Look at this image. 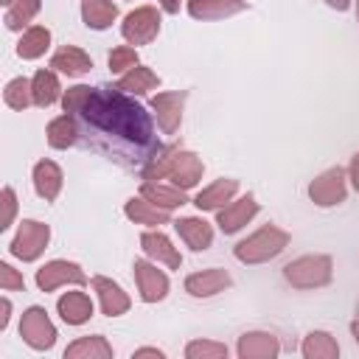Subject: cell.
<instances>
[{
  "mask_svg": "<svg viewBox=\"0 0 359 359\" xmlns=\"http://www.w3.org/2000/svg\"><path fill=\"white\" fill-rule=\"evenodd\" d=\"M202 174H205V163L199 160V154H194L188 149H177L174 157H171V165H168V174L165 177L171 180V185L182 188V191H191V188L199 185Z\"/></svg>",
  "mask_w": 359,
  "mask_h": 359,
  "instance_id": "cell-12",
  "label": "cell"
},
{
  "mask_svg": "<svg viewBox=\"0 0 359 359\" xmlns=\"http://www.w3.org/2000/svg\"><path fill=\"white\" fill-rule=\"evenodd\" d=\"M185 98L188 93L185 90H177V93H157L149 107L157 118V126L165 132V135H174L182 123V107H185Z\"/></svg>",
  "mask_w": 359,
  "mask_h": 359,
  "instance_id": "cell-11",
  "label": "cell"
},
{
  "mask_svg": "<svg viewBox=\"0 0 359 359\" xmlns=\"http://www.w3.org/2000/svg\"><path fill=\"white\" fill-rule=\"evenodd\" d=\"M345 196H348V174H345V168H339V165L323 171L320 177H314V180L309 182V199H311L317 208L342 205Z\"/></svg>",
  "mask_w": 359,
  "mask_h": 359,
  "instance_id": "cell-6",
  "label": "cell"
},
{
  "mask_svg": "<svg viewBox=\"0 0 359 359\" xmlns=\"http://www.w3.org/2000/svg\"><path fill=\"white\" fill-rule=\"evenodd\" d=\"M255 213H258L255 196H252V194H244V196H238V199H230L222 210H216V224H219V230H222L224 236H233V233H238L241 227H247V224L255 219Z\"/></svg>",
  "mask_w": 359,
  "mask_h": 359,
  "instance_id": "cell-9",
  "label": "cell"
},
{
  "mask_svg": "<svg viewBox=\"0 0 359 359\" xmlns=\"http://www.w3.org/2000/svg\"><path fill=\"white\" fill-rule=\"evenodd\" d=\"M31 180H34L36 196L45 199V202H53V199L62 194V185H65V174H62V168H59L53 160H39V163L34 165Z\"/></svg>",
  "mask_w": 359,
  "mask_h": 359,
  "instance_id": "cell-17",
  "label": "cell"
},
{
  "mask_svg": "<svg viewBox=\"0 0 359 359\" xmlns=\"http://www.w3.org/2000/svg\"><path fill=\"white\" fill-rule=\"evenodd\" d=\"M95 87H87V84H73L62 93V109L70 112V115H81V109L87 107L90 95H93Z\"/></svg>",
  "mask_w": 359,
  "mask_h": 359,
  "instance_id": "cell-36",
  "label": "cell"
},
{
  "mask_svg": "<svg viewBox=\"0 0 359 359\" xmlns=\"http://www.w3.org/2000/svg\"><path fill=\"white\" fill-rule=\"evenodd\" d=\"M300 353L306 359H337L339 356V342L328 331H309L303 345H300Z\"/></svg>",
  "mask_w": 359,
  "mask_h": 359,
  "instance_id": "cell-31",
  "label": "cell"
},
{
  "mask_svg": "<svg viewBox=\"0 0 359 359\" xmlns=\"http://www.w3.org/2000/svg\"><path fill=\"white\" fill-rule=\"evenodd\" d=\"M334 278L331 255H300L283 266V280L294 289H323Z\"/></svg>",
  "mask_w": 359,
  "mask_h": 359,
  "instance_id": "cell-3",
  "label": "cell"
},
{
  "mask_svg": "<svg viewBox=\"0 0 359 359\" xmlns=\"http://www.w3.org/2000/svg\"><path fill=\"white\" fill-rule=\"evenodd\" d=\"M174 230L180 233V238L194 250V252H205L213 244V227L210 222H205L202 216H182L174 222Z\"/></svg>",
  "mask_w": 359,
  "mask_h": 359,
  "instance_id": "cell-18",
  "label": "cell"
},
{
  "mask_svg": "<svg viewBox=\"0 0 359 359\" xmlns=\"http://www.w3.org/2000/svg\"><path fill=\"white\" fill-rule=\"evenodd\" d=\"M31 84H34V107L39 109H48L62 98V84L56 79V70H36Z\"/></svg>",
  "mask_w": 359,
  "mask_h": 359,
  "instance_id": "cell-28",
  "label": "cell"
},
{
  "mask_svg": "<svg viewBox=\"0 0 359 359\" xmlns=\"http://www.w3.org/2000/svg\"><path fill=\"white\" fill-rule=\"evenodd\" d=\"M0 289H3V292H22V289H25L22 275H20L8 261H0Z\"/></svg>",
  "mask_w": 359,
  "mask_h": 359,
  "instance_id": "cell-38",
  "label": "cell"
},
{
  "mask_svg": "<svg viewBox=\"0 0 359 359\" xmlns=\"http://www.w3.org/2000/svg\"><path fill=\"white\" fill-rule=\"evenodd\" d=\"M180 3H182V0H160V8H163L165 14H177V11H180Z\"/></svg>",
  "mask_w": 359,
  "mask_h": 359,
  "instance_id": "cell-42",
  "label": "cell"
},
{
  "mask_svg": "<svg viewBox=\"0 0 359 359\" xmlns=\"http://www.w3.org/2000/svg\"><path fill=\"white\" fill-rule=\"evenodd\" d=\"M107 65H109V73L123 76V73H129L132 67H137V65H140V59H137V50H135L132 45H118V48H112V50H109Z\"/></svg>",
  "mask_w": 359,
  "mask_h": 359,
  "instance_id": "cell-34",
  "label": "cell"
},
{
  "mask_svg": "<svg viewBox=\"0 0 359 359\" xmlns=\"http://www.w3.org/2000/svg\"><path fill=\"white\" fill-rule=\"evenodd\" d=\"M115 87L123 90V93H129V95H146V93H151V90L160 87V76H157L151 67L137 65V67H132L129 73H123Z\"/></svg>",
  "mask_w": 359,
  "mask_h": 359,
  "instance_id": "cell-26",
  "label": "cell"
},
{
  "mask_svg": "<svg viewBox=\"0 0 359 359\" xmlns=\"http://www.w3.org/2000/svg\"><path fill=\"white\" fill-rule=\"evenodd\" d=\"M331 8H337V11H345L348 6H351V0H325Z\"/></svg>",
  "mask_w": 359,
  "mask_h": 359,
  "instance_id": "cell-43",
  "label": "cell"
},
{
  "mask_svg": "<svg viewBox=\"0 0 359 359\" xmlns=\"http://www.w3.org/2000/svg\"><path fill=\"white\" fill-rule=\"evenodd\" d=\"M0 205H3V216H0V230H8L11 224H14V216H17V194H14V188L11 185H6L3 188V194H0Z\"/></svg>",
  "mask_w": 359,
  "mask_h": 359,
  "instance_id": "cell-37",
  "label": "cell"
},
{
  "mask_svg": "<svg viewBox=\"0 0 359 359\" xmlns=\"http://www.w3.org/2000/svg\"><path fill=\"white\" fill-rule=\"evenodd\" d=\"M140 250L154 261V264H163L168 269H180L182 266V255L180 250L171 244V238L160 230H146L140 236Z\"/></svg>",
  "mask_w": 359,
  "mask_h": 359,
  "instance_id": "cell-13",
  "label": "cell"
},
{
  "mask_svg": "<svg viewBox=\"0 0 359 359\" xmlns=\"http://www.w3.org/2000/svg\"><path fill=\"white\" fill-rule=\"evenodd\" d=\"M356 20H359V0H356Z\"/></svg>",
  "mask_w": 359,
  "mask_h": 359,
  "instance_id": "cell-46",
  "label": "cell"
},
{
  "mask_svg": "<svg viewBox=\"0 0 359 359\" xmlns=\"http://www.w3.org/2000/svg\"><path fill=\"white\" fill-rule=\"evenodd\" d=\"M48 48H50V31L45 25H31V28L22 31L14 50H17L20 59H39Z\"/></svg>",
  "mask_w": 359,
  "mask_h": 359,
  "instance_id": "cell-29",
  "label": "cell"
},
{
  "mask_svg": "<svg viewBox=\"0 0 359 359\" xmlns=\"http://www.w3.org/2000/svg\"><path fill=\"white\" fill-rule=\"evenodd\" d=\"M348 180H351L353 191H359V151L351 157V165H348Z\"/></svg>",
  "mask_w": 359,
  "mask_h": 359,
  "instance_id": "cell-39",
  "label": "cell"
},
{
  "mask_svg": "<svg viewBox=\"0 0 359 359\" xmlns=\"http://www.w3.org/2000/svg\"><path fill=\"white\" fill-rule=\"evenodd\" d=\"M81 118L95 132L115 135L118 140H123L135 149L154 146L151 115L146 112L143 104H137L129 93L118 90V87H95L87 107L81 109Z\"/></svg>",
  "mask_w": 359,
  "mask_h": 359,
  "instance_id": "cell-1",
  "label": "cell"
},
{
  "mask_svg": "<svg viewBox=\"0 0 359 359\" xmlns=\"http://www.w3.org/2000/svg\"><path fill=\"white\" fill-rule=\"evenodd\" d=\"M81 20L93 31H104L118 20V6L112 0H81Z\"/></svg>",
  "mask_w": 359,
  "mask_h": 359,
  "instance_id": "cell-27",
  "label": "cell"
},
{
  "mask_svg": "<svg viewBox=\"0 0 359 359\" xmlns=\"http://www.w3.org/2000/svg\"><path fill=\"white\" fill-rule=\"evenodd\" d=\"M36 289L39 292H53L59 286H84L87 283V275L84 269L76 264V261H65V258H53L48 264H42L36 269Z\"/></svg>",
  "mask_w": 359,
  "mask_h": 359,
  "instance_id": "cell-8",
  "label": "cell"
},
{
  "mask_svg": "<svg viewBox=\"0 0 359 359\" xmlns=\"http://www.w3.org/2000/svg\"><path fill=\"white\" fill-rule=\"evenodd\" d=\"M45 137H48V146L50 149H70L76 140H79V126H76V118L70 112L53 118L45 129Z\"/></svg>",
  "mask_w": 359,
  "mask_h": 359,
  "instance_id": "cell-30",
  "label": "cell"
},
{
  "mask_svg": "<svg viewBox=\"0 0 359 359\" xmlns=\"http://www.w3.org/2000/svg\"><path fill=\"white\" fill-rule=\"evenodd\" d=\"M286 247H289V233L280 230L278 224H264L255 233H250L247 238H241L233 247V255L241 264H264V261L278 258Z\"/></svg>",
  "mask_w": 359,
  "mask_h": 359,
  "instance_id": "cell-2",
  "label": "cell"
},
{
  "mask_svg": "<svg viewBox=\"0 0 359 359\" xmlns=\"http://www.w3.org/2000/svg\"><path fill=\"white\" fill-rule=\"evenodd\" d=\"M0 3H3V6H11V3H14V0H0Z\"/></svg>",
  "mask_w": 359,
  "mask_h": 359,
  "instance_id": "cell-45",
  "label": "cell"
},
{
  "mask_svg": "<svg viewBox=\"0 0 359 359\" xmlns=\"http://www.w3.org/2000/svg\"><path fill=\"white\" fill-rule=\"evenodd\" d=\"M238 359H275L280 353V342L269 331H247L236 342Z\"/></svg>",
  "mask_w": 359,
  "mask_h": 359,
  "instance_id": "cell-16",
  "label": "cell"
},
{
  "mask_svg": "<svg viewBox=\"0 0 359 359\" xmlns=\"http://www.w3.org/2000/svg\"><path fill=\"white\" fill-rule=\"evenodd\" d=\"M236 191H238V180H216L208 188H202L191 202L199 210H222L236 196Z\"/></svg>",
  "mask_w": 359,
  "mask_h": 359,
  "instance_id": "cell-23",
  "label": "cell"
},
{
  "mask_svg": "<svg viewBox=\"0 0 359 359\" xmlns=\"http://www.w3.org/2000/svg\"><path fill=\"white\" fill-rule=\"evenodd\" d=\"M50 241V227L45 222H36V219H22L11 244H8V252L20 261H36L45 247Z\"/></svg>",
  "mask_w": 359,
  "mask_h": 359,
  "instance_id": "cell-4",
  "label": "cell"
},
{
  "mask_svg": "<svg viewBox=\"0 0 359 359\" xmlns=\"http://www.w3.org/2000/svg\"><path fill=\"white\" fill-rule=\"evenodd\" d=\"M143 356H154V359H163L165 353H163L160 348H149V345H146V348H137V351L132 353V359H143Z\"/></svg>",
  "mask_w": 359,
  "mask_h": 359,
  "instance_id": "cell-41",
  "label": "cell"
},
{
  "mask_svg": "<svg viewBox=\"0 0 359 359\" xmlns=\"http://www.w3.org/2000/svg\"><path fill=\"white\" fill-rule=\"evenodd\" d=\"M93 289H95L98 303H101V311H104L107 317H121V314L129 311L132 300H129V294L123 292V286L115 283L112 278H107V275H95V278H93Z\"/></svg>",
  "mask_w": 359,
  "mask_h": 359,
  "instance_id": "cell-15",
  "label": "cell"
},
{
  "mask_svg": "<svg viewBox=\"0 0 359 359\" xmlns=\"http://www.w3.org/2000/svg\"><path fill=\"white\" fill-rule=\"evenodd\" d=\"M20 337L34 351H50L56 342V325L42 306H28L20 317Z\"/></svg>",
  "mask_w": 359,
  "mask_h": 359,
  "instance_id": "cell-5",
  "label": "cell"
},
{
  "mask_svg": "<svg viewBox=\"0 0 359 359\" xmlns=\"http://www.w3.org/2000/svg\"><path fill=\"white\" fill-rule=\"evenodd\" d=\"M39 8H42V0H14V3L8 6V11H6L3 22H6V28H8V31L31 28L28 22L39 14Z\"/></svg>",
  "mask_w": 359,
  "mask_h": 359,
  "instance_id": "cell-32",
  "label": "cell"
},
{
  "mask_svg": "<svg viewBox=\"0 0 359 359\" xmlns=\"http://www.w3.org/2000/svg\"><path fill=\"white\" fill-rule=\"evenodd\" d=\"M233 283L230 272L222 269V266H210V269H202V272H194L185 278V292L191 297H213L219 292H224L227 286Z\"/></svg>",
  "mask_w": 359,
  "mask_h": 359,
  "instance_id": "cell-14",
  "label": "cell"
},
{
  "mask_svg": "<svg viewBox=\"0 0 359 359\" xmlns=\"http://www.w3.org/2000/svg\"><path fill=\"white\" fill-rule=\"evenodd\" d=\"M3 101H6L11 109H17V112L28 109V107L34 104V84H31V79H25V76L11 79V81L6 84V90H3Z\"/></svg>",
  "mask_w": 359,
  "mask_h": 359,
  "instance_id": "cell-33",
  "label": "cell"
},
{
  "mask_svg": "<svg viewBox=\"0 0 359 359\" xmlns=\"http://www.w3.org/2000/svg\"><path fill=\"white\" fill-rule=\"evenodd\" d=\"M56 311L67 325H84L93 317V300L84 292H65L56 300Z\"/></svg>",
  "mask_w": 359,
  "mask_h": 359,
  "instance_id": "cell-21",
  "label": "cell"
},
{
  "mask_svg": "<svg viewBox=\"0 0 359 359\" xmlns=\"http://www.w3.org/2000/svg\"><path fill=\"white\" fill-rule=\"evenodd\" d=\"M123 213H126V219H132L135 224H149V227H160V224H168V222H171V210L157 208V205L149 202L146 196H132V199H126Z\"/></svg>",
  "mask_w": 359,
  "mask_h": 359,
  "instance_id": "cell-20",
  "label": "cell"
},
{
  "mask_svg": "<svg viewBox=\"0 0 359 359\" xmlns=\"http://www.w3.org/2000/svg\"><path fill=\"white\" fill-rule=\"evenodd\" d=\"M8 320H11V300L3 297V300H0V331L8 328Z\"/></svg>",
  "mask_w": 359,
  "mask_h": 359,
  "instance_id": "cell-40",
  "label": "cell"
},
{
  "mask_svg": "<svg viewBox=\"0 0 359 359\" xmlns=\"http://www.w3.org/2000/svg\"><path fill=\"white\" fill-rule=\"evenodd\" d=\"M351 337H353V342L359 345V320H353V323H351Z\"/></svg>",
  "mask_w": 359,
  "mask_h": 359,
  "instance_id": "cell-44",
  "label": "cell"
},
{
  "mask_svg": "<svg viewBox=\"0 0 359 359\" xmlns=\"http://www.w3.org/2000/svg\"><path fill=\"white\" fill-rule=\"evenodd\" d=\"M140 196H146L149 202H154V205L163 208V210H174V208H180V205L191 202L182 188H177V185H163V182H149V180H143Z\"/></svg>",
  "mask_w": 359,
  "mask_h": 359,
  "instance_id": "cell-25",
  "label": "cell"
},
{
  "mask_svg": "<svg viewBox=\"0 0 359 359\" xmlns=\"http://www.w3.org/2000/svg\"><path fill=\"white\" fill-rule=\"evenodd\" d=\"M160 11L154 6H137L132 8L121 22V36L129 45H149L160 34Z\"/></svg>",
  "mask_w": 359,
  "mask_h": 359,
  "instance_id": "cell-7",
  "label": "cell"
},
{
  "mask_svg": "<svg viewBox=\"0 0 359 359\" xmlns=\"http://www.w3.org/2000/svg\"><path fill=\"white\" fill-rule=\"evenodd\" d=\"M112 353H115L112 345L101 334L79 337L76 342H70L65 348V359H112Z\"/></svg>",
  "mask_w": 359,
  "mask_h": 359,
  "instance_id": "cell-24",
  "label": "cell"
},
{
  "mask_svg": "<svg viewBox=\"0 0 359 359\" xmlns=\"http://www.w3.org/2000/svg\"><path fill=\"white\" fill-rule=\"evenodd\" d=\"M185 356L188 359H224L227 356V345L224 342H213V339H191L185 345Z\"/></svg>",
  "mask_w": 359,
  "mask_h": 359,
  "instance_id": "cell-35",
  "label": "cell"
},
{
  "mask_svg": "<svg viewBox=\"0 0 359 359\" xmlns=\"http://www.w3.org/2000/svg\"><path fill=\"white\" fill-rule=\"evenodd\" d=\"M247 0H188V14L194 20H224V17H233V14H241L247 11Z\"/></svg>",
  "mask_w": 359,
  "mask_h": 359,
  "instance_id": "cell-19",
  "label": "cell"
},
{
  "mask_svg": "<svg viewBox=\"0 0 359 359\" xmlns=\"http://www.w3.org/2000/svg\"><path fill=\"white\" fill-rule=\"evenodd\" d=\"M132 269H135V283H137V292H140L143 303H160L168 294V289H171L168 275L163 269H157V264L140 258V261H135Z\"/></svg>",
  "mask_w": 359,
  "mask_h": 359,
  "instance_id": "cell-10",
  "label": "cell"
},
{
  "mask_svg": "<svg viewBox=\"0 0 359 359\" xmlns=\"http://www.w3.org/2000/svg\"><path fill=\"white\" fill-rule=\"evenodd\" d=\"M90 67H93L90 53H84L76 45H65L50 56V70L65 73V76H84V73H90Z\"/></svg>",
  "mask_w": 359,
  "mask_h": 359,
  "instance_id": "cell-22",
  "label": "cell"
}]
</instances>
